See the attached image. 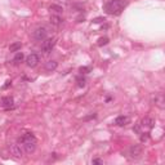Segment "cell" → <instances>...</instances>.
<instances>
[{
    "mask_svg": "<svg viewBox=\"0 0 165 165\" xmlns=\"http://www.w3.org/2000/svg\"><path fill=\"white\" fill-rule=\"evenodd\" d=\"M54 45H56V39H45V41L43 43V45H41V50H43L45 54H48L52 52Z\"/></svg>",
    "mask_w": 165,
    "mask_h": 165,
    "instance_id": "5b68a950",
    "label": "cell"
},
{
    "mask_svg": "<svg viewBox=\"0 0 165 165\" xmlns=\"http://www.w3.org/2000/svg\"><path fill=\"white\" fill-rule=\"evenodd\" d=\"M129 123V118L128 116H124V115H120L115 119V124L119 125V127H124Z\"/></svg>",
    "mask_w": 165,
    "mask_h": 165,
    "instance_id": "30bf717a",
    "label": "cell"
},
{
    "mask_svg": "<svg viewBox=\"0 0 165 165\" xmlns=\"http://www.w3.org/2000/svg\"><path fill=\"white\" fill-rule=\"evenodd\" d=\"M39 62H40V58H39V56H38V54H35V53L30 54V56L26 58V64H27L28 67H35V66H38Z\"/></svg>",
    "mask_w": 165,
    "mask_h": 165,
    "instance_id": "52a82bcc",
    "label": "cell"
},
{
    "mask_svg": "<svg viewBox=\"0 0 165 165\" xmlns=\"http://www.w3.org/2000/svg\"><path fill=\"white\" fill-rule=\"evenodd\" d=\"M11 154L16 159H21V157L23 156V150H22V147L19 146V144L16 143V144H12L11 146Z\"/></svg>",
    "mask_w": 165,
    "mask_h": 165,
    "instance_id": "8992f818",
    "label": "cell"
},
{
    "mask_svg": "<svg viewBox=\"0 0 165 165\" xmlns=\"http://www.w3.org/2000/svg\"><path fill=\"white\" fill-rule=\"evenodd\" d=\"M107 43H108V39L107 38H101V39H99V41H98V45H105Z\"/></svg>",
    "mask_w": 165,
    "mask_h": 165,
    "instance_id": "e0dca14e",
    "label": "cell"
},
{
    "mask_svg": "<svg viewBox=\"0 0 165 165\" xmlns=\"http://www.w3.org/2000/svg\"><path fill=\"white\" fill-rule=\"evenodd\" d=\"M77 81H79V84H77V85H79V86H84V85H85V80H81V79H77Z\"/></svg>",
    "mask_w": 165,
    "mask_h": 165,
    "instance_id": "ac0fdd59",
    "label": "cell"
},
{
    "mask_svg": "<svg viewBox=\"0 0 165 165\" xmlns=\"http://www.w3.org/2000/svg\"><path fill=\"white\" fill-rule=\"evenodd\" d=\"M1 105L4 106L5 108H12L13 105H14V101H13L12 97H4V98L1 99Z\"/></svg>",
    "mask_w": 165,
    "mask_h": 165,
    "instance_id": "8fae6325",
    "label": "cell"
},
{
    "mask_svg": "<svg viewBox=\"0 0 165 165\" xmlns=\"http://www.w3.org/2000/svg\"><path fill=\"white\" fill-rule=\"evenodd\" d=\"M50 11H54V12H57V13H61V12H62L63 11V9L62 8H61V6L59 5H50Z\"/></svg>",
    "mask_w": 165,
    "mask_h": 165,
    "instance_id": "2e32d148",
    "label": "cell"
},
{
    "mask_svg": "<svg viewBox=\"0 0 165 165\" xmlns=\"http://www.w3.org/2000/svg\"><path fill=\"white\" fill-rule=\"evenodd\" d=\"M152 102H154V105L155 106H157V107H160V108H164V97L163 94H155L152 96Z\"/></svg>",
    "mask_w": 165,
    "mask_h": 165,
    "instance_id": "9c48e42d",
    "label": "cell"
},
{
    "mask_svg": "<svg viewBox=\"0 0 165 165\" xmlns=\"http://www.w3.org/2000/svg\"><path fill=\"white\" fill-rule=\"evenodd\" d=\"M154 124H155V120L152 118H144V119H142V121H141V124H140V127H142L143 129H151V128H154Z\"/></svg>",
    "mask_w": 165,
    "mask_h": 165,
    "instance_id": "ba28073f",
    "label": "cell"
},
{
    "mask_svg": "<svg viewBox=\"0 0 165 165\" xmlns=\"http://www.w3.org/2000/svg\"><path fill=\"white\" fill-rule=\"evenodd\" d=\"M92 163H93V164H103V161H102L101 159H94V160L92 161Z\"/></svg>",
    "mask_w": 165,
    "mask_h": 165,
    "instance_id": "ffe728a7",
    "label": "cell"
},
{
    "mask_svg": "<svg viewBox=\"0 0 165 165\" xmlns=\"http://www.w3.org/2000/svg\"><path fill=\"white\" fill-rule=\"evenodd\" d=\"M127 5H128L127 0H110L108 3H106L105 11L108 14L119 16V14H121V12L124 11V8Z\"/></svg>",
    "mask_w": 165,
    "mask_h": 165,
    "instance_id": "6da1fadb",
    "label": "cell"
},
{
    "mask_svg": "<svg viewBox=\"0 0 165 165\" xmlns=\"http://www.w3.org/2000/svg\"><path fill=\"white\" fill-rule=\"evenodd\" d=\"M22 59H23V53H21V52H18L17 54H16V57H14V62L16 63H19V62H22Z\"/></svg>",
    "mask_w": 165,
    "mask_h": 165,
    "instance_id": "9a60e30c",
    "label": "cell"
},
{
    "mask_svg": "<svg viewBox=\"0 0 165 165\" xmlns=\"http://www.w3.org/2000/svg\"><path fill=\"white\" fill-rule=\"evenodd\" d=\"M58 63L56 62V61H48L47 63H45V70L47 71H54L57 69Z\"/></svg>",
    "mask_w": 165,
    "mask_h": 165,
    "instance_id": "7c38bea8",
    "label": "cell"
},
{
    "mask_svg": "<svg viewBox=\"0 0 165 165\" xmlns=\"http://www.w3.org/2000/svg\"><path fill=\"white\" fill-rule=\"evenodd\" d=\"M142 152H143V148H142V146H140V144H134V146H132L129 148V156L134 160L140 159L142 156Z\"/></svg>",
    "mask_w": 165,
    "mask_h": 165,
    "instance_id": "3957f363",
    "label": "cell"
},
{
    "mask_svg": "<svg viewBox=\"0 0 165 165\" xmlns=\"http://www.w3.org/2000/svg\"><path fill=\"white\" fill-rule=\"evenodd\" d=\"M50 23L54 25V26H59L61 23H62V18H61L59 16H57V14H53L50 17Z\"/></svg>",
    "mask_w": 165,
    "mask_h": 165,
    "instance_id": "4fadbf2b",
    "label": "cell"
},
{
    "mask_svg": "<svg viewBox=\"0 0 165 165\" xmlns=\"http://www.w3.org/2000/svg\"><path fill=\"white\" fill-rule=\"evenodd\" d=\"M47 34H48V31L45 27H43V26H41V27H38L36 30L34 31V39L38 41H43L47 39Z\"/></svg>",
    "mask_w": 165,
    "mask_h": 165,
    "instance_id": "277c9868",
    "label": "cell"
},
{
    "mask_svg": "<svg viewBox=\"0 0 165 165\" xmlns=\"http://www.w3.org/2000/svg\"><path fill=\"white\" fill-rule=\"evenodd\" d=\"M18 49H21V43H13L11 47H9V50L11 52H17Z\"/></svg>",
    "mask_w": 165,
    "mask_h": 165,
    "instance_id": "5bb4252c",
    "label": "cell"
},
{
    "mask_svg": "<svg viewBox=\"0 0 165 165\" xmlns=\"http://www.w3.org/2000/svg\"><path fill=\"white\" fill-rule=\"evenodd\" d=\"M19 141L23 143V148L27 154L34 152L35 148H36V138H35L31 133H26Z\"/></svg>",
    "mask_w": 165,
    "mask_h": 165,
    "instance_id": "7a4b0ae2",
    "label": "cell"
},
{
    "mask_svg": "<svg viewBox=\"0 0 165 165\" xmlns=\"http://www.w3.org/2000/svg\"><path fill=\"white\" fill-rule=\"evenodd\" d=\"M88 71H90L89 67H81V69H80V72H84V74H86Z\"/></svg>",
    "mask_w": 165,
    "mask_h": 165,
    "instance_id": "d6986e66",
    "label": "cell"
}]
</instances>
